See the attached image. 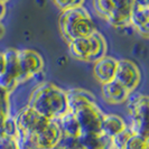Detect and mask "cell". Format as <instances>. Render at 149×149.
<instances>
[{"label": "cell", "instance_id": "obj_1", "mask_svg": "<svg viewBox=\"0 0 149 149\" xmlns=\"http://www.w3.org/2000/svg\"><path fill=\"white\" fill-rule=\"evenodd\" d=\"M66 92L68 111L76 118L81 132H100L104 118L94 95L84 89H71Z\"/></svg>", "mask_w": 149, "mask_h": 149}, {"label": "cell", "instance_id": "obj_2", "mask_svg": "<svg viewBox=\"0 0 149 149\" xmlns=\"http://www.w3.org/2000/svg\"><path fill=\"white\" fill-rule=\"evenodd\" d=\"M28 107L48 120H58L68 112L66 92L51 82L43 83L33 91Z\"/></svg>", "mask_w": 149, "mask_h": 149}, {"label": "cell", "instance_id": "obj_3", "mask_svg": "<svg viewBox=\"0 0 149 149\" xmlns=\"http://www.w3.org/2000/svg\"><path fill=\"white\" fill-rule=\"evenodd\" d=\"M58 26L67 44L77 38L91 36L97 31L89 11L82 6L63 10L58 18Z\"/></svg>", "mask_w": 149, "mask_h": 149}, {"label": "cell", "instance_id": "obj_4", "mask_svg": "<svg viewBox=\"0 0 149 149\" xmlns=\"http://www.w3.org/2000/svg\"><path fill=\"white\" fill-rule=\"evenodd\" d=\"M93 8L99 17L116 28L130 26L134 0H93Z\"/></svg>", "mask_w": 149, "mask_h": 149}, {"label": "cell", "instance_id": "obj_5", "mask_svg": "<svg viewBox=\"0 0 149 149\" xmlns=\"http://www.w3.org/2000/svg\"><path fill=\"white\" fill-rule=\"evenodd\" d=\"M68 51L75 60L95 63L97 60L105 56L107 42L103 35L97 30L91 36L77 38L68 43Z\"/></svg>", "mask_w": 149, "mask_h": 149}, {"label": "cell", "instance_id": "obj_6", "mask_svg": "<svg viewBox=\"0 0 149 149\" xmlns=\"http://www.w3.org/2000/svg\"><path fill=\"white\" fill-rule=\"evenodd\" d=\"M148 107V97L142 94H138L132 99H130L128 103V110L131 120L130 130L132 131V134H140L146 138H149L148 121H147Z\"/></svg>", "mask_w": 149, "mask_h": 149}, {"label": "cell", "instance_id": "obj_7", "mask_svg": "<svg viewBox=\"0 0 149 149\" xmlns=\"http://www.w3.org/2000/svg\"><path fill=\"white\" fill-rule=\"evenodd\" d=\"M48 121L27 105L15 117L17 136H35Z\"/></svg>", "mask_w": 149, "mask_h": 149}, {"label": "cell", "instance_id": "obj_8", "mask_svg": "<svg viewBox=\"0 0 149 149\" xmlns=\"http://www.w3.org/2000/svg\"><path fill=\"white\" fill-rule=\"evenodd\" d=\"M141 80V73L139 67L130 60L118 61L114 81L120 83L130 93L138 88Z\"/></svg>", "mask_w": 149, "mask_h": 149}, {"label": "cell", "instance_id": "obj_9", "mask_svg": "<svg viewBox=\"0 0 149 149\" xmlns=\"http://www.w3.org/2000/svg\"><path fill=\"white\" fill-rule=\"evenodd\" d=\"M18 61L20 68V83L29 80L44 67V60L37 52L33 49H22L18 51Z\"/></svg>", "mask_w": 149, "mask_h": 149}, {"label": "cell", "instance_id": "obj_10", "mask_svg": "<svg viewBox=\"0 0 149 149\" xmlns=\"http://www.w3.org/2000/svg\"><path fill=\"white\" fill-rule=\"evenodd\" d=\"M62 130L57 120H49L37 134L34 136L39 149L54 148L62 138Z\"/></svg>", "mask_w": 149, "mask_h": 149}, {"label": "cell", "instance_id": "obj_11", "mask_svg": "<svg viewBox=\"0 0 149 149\" xmlns=\"http://www.w3.org/2000/svg\"><path fill=\"white\" fill-rule=\"evenodd\" d=\"M80 149H114L112 138L100 132H81L77 136Z\"/></svg>", "mask_w": 149, "mask_h": 149}, {"label": "cell", "instance_id": "obj_12", "mask_svg": "<svg viewBox=\"0 0 149 149\" xmlns=\"http://www.w3.org/2000/svg\"><path fill=\"white\" fill-rule=\"evenodd\" d=\"M117 65H118V60L111 56H103L100 60H97L93 67V74L95 80L101 84L114 80Z\"/></svg>", "mask_w": 149, "mask_h": 149}, {"label": "cell", "instance_id": "obj_13", "mask_svg": "<svg viewBox=\"0 0 149 149\" xmlns=\"http://www.w3.org/2000/svg\"><path fill=\"white\" fill-rule=\"evenodd\" d=\"M101 94L102 99L109 104H121L130 97V92L114 80L102 84Z\"/></svg>", "mask_w": 149, "mask_h": 149}, {"label": "cell", "instance_id": "obj_14", "mask_svg": "<svg viewBox=\"0 0 149 149\" xmlns=\"http://www.w3.org/2000/svg\"><path fill=\"white\" fill-rule=\"evenodd\" d=\"M130 26H132L142 37H148L149 7L134 6L130 15Z\"/></svg>", "mask_w": 149, "mask_h": 149}, {"label": "cell", "instance_id": "obj_15", "mask_svg": "<svg viewBox=\"0 0 149 149\" xmlns=\"http://www.w3.org/2000/svg\"><path fill=\"white\" fill-rule=\"evenodd\" d=\"M127 128L125 120L117 114H104L103 121L101 123V132L110 138L120 134Z\"/></svg>", "mask_w": 149, "mask_h": 149}, {"label": "cell", "instance_id": "obj_16", "mask_svg": "<svg viewBox=\"0 0 149 149\" xmlns=\"http://www.w3.org/2000/svg\"><path fill=\"white\" fill-rule=\"evenodd\" d=\"M5 56V70L2 73L14 77L15 80L20 83V68H19V61H18V49L8 48L3 52Z\"/></svg>", "mask_w": 149, "mask_h": 149}, {"label": "cell", "instance_id": "obj_17", "mask_svg": "<svg viewBox=\"0 0 149 149\" xmlns=\"http://www.w3.org/2000/svg\"><path fill=\"white\" fill-rule=\"evenodd\" d=\"M58 125L62 130L63 136H70V137H77L81 134V129L79 126V122L74 114L72 112H67L66 114H64L61 119L57 120Z\"/></svg>", "mask_w": 149, "mask_h": 149}, {"label": "cell", "instance_id": "obj_18", "mask_svg": "<svg viewBox=\"0 0 149 149\" xmlns=\"http://www.w3.org/2000/svg\"><path fill=\"white\" fill-rule=\"evenodd\" d=\"M10 116V104H9V93L0 88V134L3 122Z\"/></svg>", "mask_w": 149, "mask_h": 149}, {"label": "cell", "instance_id": "obj_19", "mask_svg": "<svg viewBox=\"0 0 149 149\" xmlns=\"http://www.w3.org/2000/svg\"><path fill=\"white\" fill-rule=\"evenodd\" d=\"M123 149H149V139L140 134H132Z\"/></svg>", "mask_w": 149, "mask_h": 149}, {"label": "cell", "instance_id": "obj_20", "mask_svg": "<svg viewBox=\"0 0 149 149\" xmlns=\"http://www.w3.org/2000/svg\"><path fill=\"white\" fill-rule=\"evenodd\" d=\"M132 136V131L130 130V128H126L123 131H121L120 134H116L112 138V142L114 149H123L125 145L127 143V141L129 140V138Z\"/></svg>", "mask_w": 149, "mask_h": 149}, {"label": "cell", "instance_id": "obj_21", "mask_svg": "<svg viewBox=\"0 0 149 149\" xmlns=\"http://www.w3.org/2000/svg\"><path fill=\"white\" fill-rule=\"evenodd\" d=\"M52 149H80L77 137H70V136H62L58 143Z\"/></svg>", "mask_w": 149, "mask_h": 149}, {"label": "cell", "instance_id": "obj_22", "mask_svg": "<svg viewBox=\"0 0 149 149\" xmlns=\"http://www.w3.org/2000/svg\"><path fill=\"white\" fill-rule=\"evenodd\" d=\"M16 140L18 149H39L34 136H17Z\"/></svg>", "mask_w": 149, "mask_h": 149}, {"label": "cell", "instance_id": "obj_23", "mask_svg": "<svg viewBox=\"0 0 149 149\" xmlns=\"http://www.w3.org/2000/svg\"><path fill=\"white\" fill-rule=\"evenodd\" d=\"M18 84H19L18 81L15 80L14 77L5 74V73H1L0 74V88L2 90H5L6 92H8L9 94L17 88Z\"/></svg>", "mask_w": 149, "mask_h": 149}, {"label": "cell", "instance_id": "obj_24", "mask_svg": "<svg viewBox=\"0 0 149 149\" xmlns=\"http://www.w3.org/2000/svg\"><path fill=\"white\" fill-rule=\"evenodd\" d=\"M1 134H5L11 138H16L17 137V127H16L15 117L9 116L6 121L3 122L2 128H1Z\"/></svg>", "mask_w": 149, "mask_h": 149}, {"label": "cell", "instance_id": "obj_25", "mask_svg": "<svg viewBox=\"0 0 149 149\" xmlns=\"http://www.w3.org/2000/svg\"><path fill=\"white\" fill-rule=\"evenodd\" d=\"M53 2L63 11V10L72 9V8L81 7L84 0H53Z\"/></svg>", "mask_w": 149, "mask_h": 149}, {"label": "cell", "instance_id": "obj_26", "mask_svg": "<svg viewBox=\"0 0 149 149\" xmlns=\"http://www.w3.org/2000/svg\"><path fill=\"white\" fill-rule=\"evenodd\" d=\"M0 149H18L16 138L0 134Z\"/></svg>", "mask_w": 149, "mask_h": 149}, {"label": "cell", "instance_id": "obj_27", "mask_svg": "<svg viewBox=\"0 0 149 149\" xmlns=\"http://www.w3.org/2000/svg\"><path fill=\"white\" fill-rule=\"evenodd\" d=\"M134 6L149 7V0H134Z\"/></svg>", "mask_w": 149, "mask_h": 149}, {"label": "cell", "instance_id": "obj_28", "mask_svg": "<svg viewBox=\"0 0 149 149\" xmlns=\"http://www.w3.org/2000/svg\"><path fill=\"white\" fill-rule=\"evenodd\" d=\"M5 15H6V5L5 2L0 1V20L5 17Z\"/></svg>", "mask_w": 149, "mask_h": 149}, {"label": "cell", "instance_id": "obj_29", "mask_svg": "<svg viewBox=\"0 0 149 149\" xmlns=\"http://www.w3.org/2000/svg\"><path fill=\"white\" fill-rule=\"evenodd\" d=\"M5 70V56H3V53L0 52V74L3 72Z\"/></svg>", "mask_w": 149, "mask_h": 149}, {"label": "cell", "instance_id": "obj_30", "mask_svg": "<svg viewBox=\"0 0 149 149\" xmlns=\"http://www.w3.org/2000/svg\"><path fill=\"white\" fill-rule=\"evenodd\" d=\"M3 35H5V27H3V25L0 22V38L3 37Z\"/></svg>", "mask_w": 149, "mask_h": 149}, {"label": "cell", "instance_id": "obj_31", "mask_svg": "<svg viewBox=\"0 0 149 149\" xmlns=\"http://www.w3.org/2000/svg\"><path fill=\"white\" fill-rule=\"evenodd\" d=\"M0 1H2V2H6V1H8V0H0Z\"/></svg>", "mask_w": 149, "mask_h": 149}]
</instances>
